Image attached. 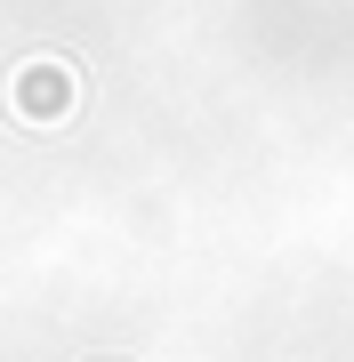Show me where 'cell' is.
Segmentation results:
<instances>
[{
    "mask_svg": "<svg viewBox=\"0 0 354 362\" xmlns=\"http://www.w3.org/2000/svg\"><path fill=\"white\" fill-rule=\"evenodd\" d=\"M0 105H8L25 129H57V121H73L81 105H89V73L73 65V57H25V65H8L0 81Z\"/></svg>",
    "mask_w": 354,
    "mask_h": 362,
    "instance_id": "1",
    "label": "cell"
}]
</instances>
